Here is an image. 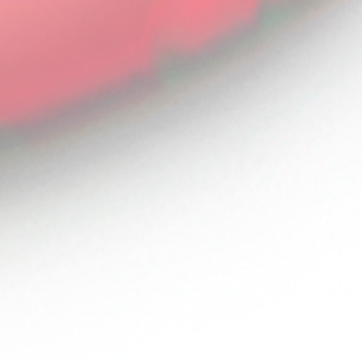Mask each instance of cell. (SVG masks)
Returning <instances> with one entry per match:
<instances>
[{"label": "cell", "mask_w": 362, "mask_h": 362, "mask_svg": "<svg viewBox=\"0 0 362 362\" xmlns=\"http://www.w3.org/2000/svg\"><path fill=\"white\" fill-rule=\"evenodd\" d=\"M246 6L249 0H167V14L158 25L170 34V40L189 45L201 37H209L221 25H232L246 11Z\"/></svg>", "instance_id": "6da1fadb"}]
</instances>
